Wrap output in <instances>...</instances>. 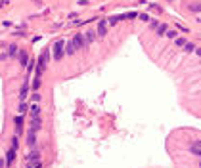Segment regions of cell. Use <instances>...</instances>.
Instances as JSON below:
<instances>
[{"label":"cell","instance_id":"cell-15","mask_svg":"<svg viewBox=\"0 0 201 168\" xmlns=\"http://www.w3.org/2000/svg\"><path fill=\"white\" fill-rule=\"evenodd\" d=\"M190 10H192V12H201V2H193V4H190Z\"/></svg>","mask_w":201,"mask_h":168},{"label":"cell","instance_id":"cell-11","mask_svg":"<svg viewBox=\"0 0 201 168\" xmlns=\"http://www.w3.org/2000/svg\"><path fill=\"white\" fill-rule=\"evenodd\" d=\"M13 122H16V130H17V132H21V128H23V119H21V116H16V120H13Z\"/></svg>","mask_w":201,"mask_h":168},{"label":"cell","instance_id":"cell-14","mask_svg":"<svg viewBox=\"0 0 201 168\" xmlns=\"http://www.w3.org/2000/svg\"><path fill=\"white\" fill-rule=\"evenodd\" d=\"M13 159H16V147H12V149L8 151V164L12 163V160H13Z\"/></svg>","mask_w":201,"mask_h":168},{"label":"cell","instance_id":"cell-4","mask_svg":"<svg viewBox=\"0 0 201 168\" xmlns=\"http://www.w3.org/2000/svg\"><path fill=\"white\" fill-rule=\"evenodd\" d=\"M96 36H98V33H96V31H86V34H84L86 44H92V42L96 40Z\"/></svg>","mask_w":201,"mask_h":168},{"label":"cell","instance_id":"cell-12","mask_svg":"<svg viewBox=\"0 0 201 168\" xmlns=\"http://www.w3.org/2000/svg\"><path fill=\"white\" fill-rule=\"evenodd\" d=\"M27 90H29V84L25 82V84H23V88H21V92H19V98H21V99H25V96H27Z\"/></svg>","mask_w":201,"mask_h":168},{"label":"cell","instance_id":"cell-10","mask_svg":"<svg viewBox=\"0 0 201 168\" xmlns=\"http://www.w3.org/2000/svg\"><path fill=\"white\" fill-rule=\"evenodd\" d=\"M31 128H33V130H38V128H40V119H38V116H33V120H31Z\"/></svg>","mask_w":201,"mask_h":168},{"label":"cell","instance_id":"cell-3","mask_svg":"<svg viewBox=\"0 0 201 168\" xmlns=\"http://www.w3.org/2000/svg\"><path fill=\"white\" fill-rule=\"evenodd\" d=\"M73 44H75V48H77V50H81L82 46H86V38H84V34L77 33V34L73 36Z\"/></svg>","mask_w":201,"mask_h":168},{"label":"cell","instance_id":"cell-19","mask_svg":"<svg viewBox=\"0 0 201 168\" xmlns=\"http://www.w3.org/2000/svg\"><path fill=\"white\" fill-rule=\"evenodd\" d=\"M174 42L178 46H186V42H184V38H174Z\"/></svg>","mask_w":201,"mask_h":168},{"label":"cell","instance_id":"cell-18","mask_svg":"<svg viewBox=\"0 0 201 168\" xmlns=\"http://www.w3.org/2000/svg\"><path fill=\"white\" fill-rule=\"evenodd\" d=\"M167 33V25H159L157 27V34H165Z\"/></svg>","mask_w":201,"mask_h":168},{"label":"cell","instance_id":"cell-5","mask_svg":"<svg viewBox=\"0 0 201 168\" xmlns=\"http://www.w3.org/2000/svg\"><path fill=\"white\" fill-rule=\"evenodd\" d=\"M17 59H19V63H21V65H29V55H27L25 50H21V52L17 54Z\"/></svg>","mask_w":201,"mask_h":168},{"label":"cell","instance_id":"cell-17","mask_svg":"<svg viewBox=\"0 0 201 168\" xmlns=\"http://www.w3.org/2000/svg\"><path fill=\"white\" fill-rule=\"evenodd\" d=\"M184 50L186 52H193V50H196V46L192 44V42H186V46H184Z\"/></svg>","mask_w":201,"mask_h":168},{"label":"cell","instance_id":"cell-23","mask_svg":"<svg viewBox=\"0 0 201 168\" xmlns=\"http://www.w3.org/2000/svg\"><path fill=\"white\" fill-rule=\"evenodd\" d=\"M142 21H149V16H146V13H142V16H138Z\"/></svg>","mask_w":201,"mask_h":168},{"label":"cell","instance_id":"cell-8","mask_svg":"<svg viewBox=\"0 0 201 168\" xmlns=\"http://www.w3.org/2000/svg\"><path fill=\"white\" fill-rule=\"evenodd\" d=\"M29 163H38V159H40V155H38V153L37 151H33V153H29Z\"/></svg>","mask_w":201,"mask_h":168},{"label":"cell","instance_id":"cell-7","mask_svg":"<svg viewBox=\"0 0 201 168\" xmlns=\"http://www.w3.org/2000/svg\"><path fill=\"white\" fill-rule=\"evenodd\" d=\"M27 145H29V147H33V145H35V130L33 128L29 130V134H27Z\"/></svg>","mask_w":201,"mask_h":168},{"label":"cell","instance_id":"cell-22","mask_svg":"<svg viewBox=\"0 0 201 168\" xmlns=\"http://www.w3.org/2000/svg\"><path fill=\"white\" fill-rule=\"evenodd\" d=\"M25 111H27V105H25V103H21V105H19V113H21V115H23Z\"/></svg>","mask_w":201,"mask_h":168},{"label":"cell","instance_id":"cell-2","mask_svg":"<svg viewBox=\"0 0 201 168\" xmlns=\"http://www.w3.org/2000/svg\"><path fill=\"white\" fill-rule=\"evenodd\" d=\"M107 25H109V21H107V19H100L98 29H96L98 36H105V34H107Z\"/></svg>","mask_w":201,"mask_h":168},{"label":"cell","instance_id":"cell-20","mask_svg":"<svg viewBox=\"0 0 201 168\" xmlns=\"http://www.w3.org/2000/svg\"><path fill=\"white\" fill-rule=\"evenodd\" d=\"M121 17H109V19H107V21H109V25H115V23H117V21H119Z\"/></svg>","mask_w":201,"mask_h":168},{"label":"cell","instance_id":"cell-25","mask_svg":"<svg viewBox=\"0 0 201 168\" xmlns=\"http://www.w3.org/2000/svg\"><path fill=\"white\" fill-rule=\"evenodd\" d=\"M149 25H152V29H157V27H159V23H157V21H149Z\"/></svg>","mask_w":201,"mask_h":168},{"label":"cell","instance_id":"cell-16","mask_svg":"<svg viewBox=\"0 0 201 168\" xmlns=\"http://www.w3.org/2000/svg\"><path fill=\"white\" fill-rule=\"evenodd\" d=\"M38 113H40V107H38V105H33V107H31V115H33V116H38Z\"/></svg>","mask_w":201,"mask_h":168},{"label":"cell","instance_id":"cell-21","mask_svg":"<svg viewBox=\"0 0 201 168\" xmlns=\"http://www.w3.org/2000/svg\"><path fill=\"white\" fill-rule=\"evenodd\" d=\"M167 36L169 38H176V31H167Z\"/></svg>","mask_w":201,"mask_h":168},{"label":"cell","instance_id":"cell-13","mask_svg":"<svg viewBox=\"0 0 201 168\" xmlns=\"http://www.w3.org/2000/svg\"><path fill=\"white\" fill-rule=\"evenodd\" d=\"M8 54H10V55H16V54H19L17 46H16V44H10V48H8Z\"/></svg>","mask_w":201,"mask_h":168},{"label":"cell","instance_id":"cell-6","mask_svg":"<svg viewBox=\"0 0 201 168\" xmlns=\"http://www.w3.org/2000/svg\"><path fill=\"white\" fill-rule=\"evenodd\" d=\"M190 151L193 153V155H197V157H201V141H197V143H193L192 147H190Z\"/></svg>","mask_w":201,"mask_h":168},{"label":"cell","instance_id":"cell-26","mask_svg":"<svg viewBox=\"0 0 201 168\" xmlns=\"http://www.w3.org/2000/svg\"><path fill=\"white\" fill-rule=\"evenodd\" d=\"M199 168H201V164H199Z\"/></svg>","mask_w":201,"mask_h":168},{"label":"cell","instance_id":"cell-9","mask_svg":"<svg viewBox=\"0 0 201 168\" xmlns=\"http://www.w3.org/2000/svg\"><path fill=\"white\" fill-rule=\"evenodd\" d=\"M75 44H73V40L71 42H67V46H65V52H67V55H71V54H75Z\"/></svg>","mask_w":201,"mask_h":168},{"label":"cell","instance_id":"cell-24","mask_svg":"<svg viewBox=\"0 0 201 168\" xmlns=\"http://www.w3.org/2000/svg\"><path fill=\"white\" fill-rule=\"evenodd\" d=\"M12 147L17 149V138H12Z\"/></svg>","mask_w":201,"mask_h":168},{"label":"cell","instance_id":"cell-1","mask_svg":"<svg viewBox=\"0 0 201 168\" xmlns=\"http://www.w3.org/2000/svg\"><path fill=\"white\" fill-rule=\"evenodd\" d=\"M52 48H54V61H60L63 57V54H65V42H63V40H56Z\"/></svg>","mask_w":201,"mask_h":168}]
</instances>
